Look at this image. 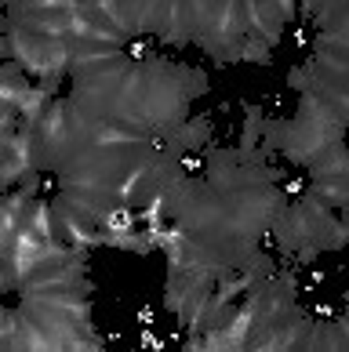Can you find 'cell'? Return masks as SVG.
<instances>
[{
  "label": "cell",
  "mask_w": 349,
  "mask_h": 352,
  "mask_svg": "<svg viewBox=\"0 0 349 352\" xmlns=\"http://www.w3.org/2000/svg\"><path fill=\"white\" fill-rule=\"evenodd\" d=\"M346 146H349V127H346Z\"/></svg>",
  "instance_id": "5"
},
{
  "label": "cell",
  "mask_w": 349,
  "mask_h": 352,
  "mask_svg": "<svg viewBox=\"0 0 349 352\" xmlns=\"http://www.w3.org/2000/svg\"><path fill=\"white\" fill-rule=\"evenodd\" d=\"M324 280H328V272L317 269V262H313V265H309V276L302 280V291H306V294H317L320 287H324Z\"/></svg>",
  "instance_id": "2"
},
{
  "label": "cell",
  "mask_w": 349,
  "mask_h": 352,
  "mask_svg": "<svg viewBox=\"0 0 349 352\" xmlns=\"http://www.w3.org/2000/svg\"><path fill=\"white\" fill-rule=\"evenodd\" d=\"M244 109V135H240V149L244 153H255L262 146V120H266V109L258 102H240Z\"/></svg>",
  "instance_id": "1"
},
{
  "label": "cell",
  "mask_w": 349,
  "mask_h": 352,
  "mask_svg": "<svg viewBox=\"0 0 349 352\" xmlns=\"http://www.w3.org/2000/svg\"><path fill=\"white\" fill-rule=\"evenodd\" d=\"M167 342H160V338H153L149 327H142V349H164Z\"/></svg>",
  "instance_id": "3"
},
{
  "label": "cell",
  "mask_w": 349,
  "mask_h": 352,
  "mask_svg": "<svg viewBox=\"0 0 349 352\" xmlns=\"http://www.w3.org/2000/svg\"><path fill=\"white\" fill-rule=\"evenodd\" d=\"M135 320H138V327H153V309H149V305H142Z\"/></svg>",
  "instance_id": "4"
}]
</instances>
